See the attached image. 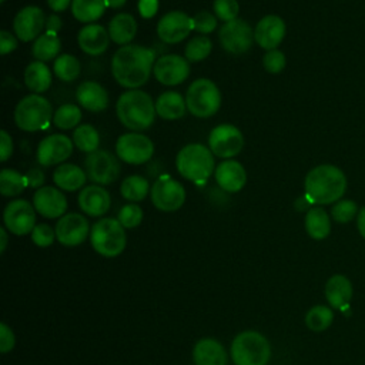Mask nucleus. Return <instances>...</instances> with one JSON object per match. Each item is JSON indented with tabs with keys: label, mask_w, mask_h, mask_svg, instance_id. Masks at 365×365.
Instances as JSON below:
<instances>
[{
	"label": "nucleus",
	"mask_w": 365,
	"mask_h": 365,
	"mask_svg": "<svg viewBox=\"0 0 365 365\" xmlns=\"http://www.w3.org/2000/svg\"><path fill=\"white\" fill-rule=\"evenodd\" d=\"M148 191H151L148 180L141 175L125 177L120 187V192H121L123 198H125L131 202L143 201L147 197Z\"/></svg>",
	"instance_id": "35"
},
{
	"label": "nucleus",
	"mask_w": 365,
	"mask_h": 365,
	"mask_svg": "<svg viewBox=\"0 0 365 365\" xmlns=\"http://www.w3.org/2000/svg\"><path fill=\"white\" fill-rule=\"evenodd\" d=\"M24 84L33 94H40L48 90L51 84V73L46 63L33 61L24 70Z\"/></svg>",
	"instance_id": "32"
},
{
	"label": "nucleus",
	"mask_w": 365,
	"mask_h": 365,
	"mask_svg": "<svg viewBox=\"0 0 365 365\" xmlns=\"http://www.w3.org/2000/svg\"><path fill=\"white\" fill-rule=\"evenodd\" d=\"M3 221L11 234L26 235L36 227V208L26 200H13L4 208Z\"/></svg>",
	"instance_id": "13"
},
{
	"label": "nucleus",
	"mask_w": 365,
	"mask_h": 365,
	"mask_svg": "<svg viewBox=\"0 0 365 365\" xmlns=\"http://www.w3.org/2000/svg\"><path fill=\"white\" fill-rule=\"evenodd\" d=\"M90 241L97 254L113 258L124 251L127 245V235L118 220L101 218L93 224Z\"/></svg>",
	"instance_id": "6"
},
{
	"label": "nucleus",
	"mask_w": 365,
	"mask_h": 365,
	"mask_svg": "<svg viewBox=\"0 0 365 365\" xmlns=\"http://www.w3.org/2000/svg\"><path fill=\"white\" fill-rule=\"evenodd\" d=\"M56 230H53L47 224H37L31 231V241L37 247H50L54 242Z\"/></svg>",
	"instance_id": "46"
},
{
	"label": "nucleus",
	"mask_w": 365,
	"mask_h": 365,
	"mask_svg": "<svg viewBox=\"0 0 365 365\" xmlns=\"http://www.w3.org/2000/svg\"><path fill=\"white\" fill-rule=\"evenodd\" d=\"M285 23L277 14H268L262 17L254 29V40L265 50L277 48L285 37Z\"/></svg>",
	"instance_id": "20"
},
{
	"label": "nucleus",
	"mask_w": 365,
	"mask_h": 365,
	"mask_svg": "<svg viewBox=\"0 0 365 365\" xmlns=\"http://www.w3.org/2000/svg\"><path fill=\"white\" fill-rule=\"evenodd\" d=\"M54 74L61 81H74L80 76V61L71 54H61L54 60Z\"/></svg>",
	"instance_id": "38"
},
{
	"label": "nucleus",
	"mask_w": 365,
	"mask_h": 365,
	"mask_svg": "<svg viewBox=\"0 0 365 365\" xmlns=\"http://www.w3.org/2000/svg\"><path fill=\"white\" fill-rule=\"evenodd\" d=\"M214 177L218 187L227 192H237L247 182V173L242 164L235 160L220 163L214 171Z\"/></svg>",
	"instance_id": "23"
},
{
	"label": "nucleus",
	"mask_w": 365,
	"mask_h": 365,
	"mask_svg": "<svg viewBox=\"0 0 365 365\" xmlns=\"http://www.w3.org/2000/svg\"><path fill=\"white\" fill-rule=\"evenodd\" d=\"M269 356V342L257 331H242L232 339L231 358L234 365H267Z\"/></svg>",
	"instance_id": "5"
},
{
	"label": "nucleus",
	"mask_w": 365,
	"mask_h": 365,
	"mask_svg": "<svg viewBox=\"0 0 365 365\" xmlns=\"http://www.w3.org/2000/svg\"><path fill=\"white\" fill-rule=\"evenodd\" d=\"M187 110L198 117L207 118L214 115L221 106V93L215 83L208 78L192 81L185 93Z\"/></svg>",
	"instance_id": "8"
},
{
	"label": "nucleus",
	"mask_w": 365,
	"mask_h": 365,
	"mask_svg": "<svg viewBox=\"0 0 365 365\" xmlns=\"http://www.w3.org/2000/svg\"><path fill=\"white\" fill-rule=\"evenodd\" d=\"M53 115L50 101L38 94H29L23 97L14 108L16 125L29 133L44 128Z\"/></svg>",
	"instance_id": "7"
},
{
	"label": "nucleus",
	"mask_w": 365,
	"mask_h": 365,
	"mask_svg": "<svg viewBox=\"0 0 365 365\" xmlns=\"http://www.w3.org/2000/svg\"><path fill=\"white\" fill-rule=\"evenodd\" d=\"M117 220L124 228H135L143 221V210L140 205L130 202L120 208Z\"/></svg>",
	"instance_id": "43"
},
{
	"label": "nucleus",
	"mask_w": 365,
	"mask_h": 365,
	"mask_svg": "<svg viewBox=\"0 0 365 365\" xmlns=\"http://www.w3.org/2000/svg\"><path fill=\"white\" fill-rule=\"evenodd\" d=\"M120 123L133 131L148 128L155 118V103L143 90H128L123 93L115 104Z\"/></svg>",
	"instance_id": "3"
},
{
	"label": "nucleus",
	"mask_w": 365,
	"mask_h": 365,
	"mask_svg": "<svg viewBox=\"0 0 365 365\" xmlns=\"http://www.w3.org/2000/svg\"><path fill=\"white\" fill-rule=\"evenodd\" d=\"M53 181L64 191H76L86 184L87 174L78 165L64 163L54 170Z\"/></svg>",
	"instance_id": "28"
},
{
	"label": "nucleus",
	"mask_w": 365,
	"mask_h": 365,
	"mask_svg": "<svg viewBox=\"0 0 365 365\" xmlns=\"http://www.w3.org/2000/svg\"><path fill=\"white\" fill-rule=\"evenodd\" d=\"M74 145L84 153H93L98 150L100 135L98 131L91 124H80L73 131Z\"/></svg>",
	"instance_id": "37"
},
{
	"label": "nucleus",
	"mask_w": 365,
	"mask_h": 365,
	"mask_svg": "<svg viewBox=\"0 0 365 365\" xmlns=\"http://www.w3.org/2000/svg\"><path fill=\"white\" fill-rule=\"evenodd\" d=\"M13 153V140L11 135L6 131H0V160L7 161Z\"/></svg>",
	"instance_id": "50"
},
{
	"label": "nucleus",
	"mask_w": 365,
	"mask_h": 365,
	"mask_svg": "<svg viewBox=\"0 0 365 365\" xmlns=\"http://www.w3.org/2000/svg\"><path fill=\"white\" fill-rule=\"evenodd\" d=\"M63 27V21L57 14H50L46 19V31H51V33H58Z\"/></svg>",
	"instance_id": "53"
},
{
	"label": "nucleus",
	"mask_w": 365,
	"mask_h": 365,
	"mask_svg": "<svg viewBox=\"0 0 365 365\" xmlns=\"http://www.w3.org/2000/svg\"><path fill=\"white\" fill-rule=\"evenodd\" d=\"M71 1H73V0H47L50 9L54 10V11H57V13H58V11H64V10L70 6Z\"/></svg>",
	"instance_id": "54"
},
{
	"label": "nucleus",
	"mask_w": 365,
	"mask_h": 365,
	"mask_svg": "<svg viewBox=\"0 0 365 365\" xmlns=\"http://www.w3.org/2000/svg\"><path fill=\"white\" fill-rule=\"evenodd\" d=\"M214 13L222 21L235 20L240 13V6L237 0H214Z\"/></svg>",
	"instance_id": "44"
},
{
	"label": "nucleus",
	"mask_w": 365,
	"mask_h": 365,
	"mask_svg": "<svg viewBox=\"0 0 365 365\" xmlns=\"http://www.w3.org/2000/svg\"><path fill=\"white\" fill-rule=\"evenodd\" d=\"M212 50V43L205 36H198L191 38L184 48V56L190 63H197L210 56Z\"/></svg>",
	"instance_id": "41"
},
{
	"label": "nucleus",
	"mask_w": 365,
	"mask_h": 365,
	"mask_svg": "<svg viewBox=\"0 0 365 365\" xmlns=\"http://www.w3.org/2000/svg\"><path fill=\"white\" fill-rule=\"evenodd\" d=\"M175 165L178 173L192 182L201 184L208 180L214 170V154L208 147L200 143H191L184 145L177 157Z\"/></svg>",
	"instance_id": "4"
},
{
	"label": "nucleus",
	"mask_w": 365,
	"mask_h": 365,
	"mask_svg": "<svg viewBox=\"0 0 365 365\" xmlns=\"http://www.w3.org/2000/svg\"><path fill=\"white\" fill-rule=\"evenodd\" d=\"M154 63V50L138 44H125L114 53L111 73L121 87L134 90L148 81Z\"/></svg>",
	"instance_id": "1"
},
{
	"label": "nucleus",
	"mask_w": 365,
	"mask_h": 365,
	"mask_svg": "<svg viewBox=\"0 0 365 365\" xmlns=\"http://www.w3.org/2000/svg\"><path fill=\"white\" fill-rule=\"evenodd\" d=\"M185 98L177 91H165L155 100V111L163 120H178L185 114Z\"/></svg>",
	"instance_id": "30"
},
{
	"label": "nucleus",
	"mask_w": 365,
	"mask_h": 365,
	"mask_svg": "<svg viewBox=\"0 0 365 365\" xmlns=\"http://www.w3.org/2000/svg\"><path fill=\"white\" fill-rule=\"evenodd\" d=\"M192 26L194 30L202 34L212 33L217 29V16L208 13V11H200L192 17Z\"/></svg>",
	"instance_id": "47"
},
{
	"label": "nucleus",
	"mask_w": 365,
	"mask_h": 365,
	"mask_svg": "<svg viewBox=\"0 0 365 365\" xmlns=\"http://www.w3.org/2000/svg\"><path fill=\"white\" fill-rule=\"evenodd\" d=\"M158 10V0H138V11L141 17L151 19Z\"/></svg>",
	"instance_id": "52"
},
{
	"label": "nucleus",
	"mask_w": 365,
	"mask_h": 365,
	"mask_svg": "<svg viewBox=\"0 0 365 365\" xmlns=\"http://www.w3.org/2000/svg\"><path fill=\"white\" fill-rule=\"evenodd\" d=\"M26 180H27V185L29 187H33V188H41L43 187V182H44V173L34 167V168H30L26 174Z\"/></svg>",
	"instance_id": "51"
},
{
	"label": "nucleus",
	"mask_w": 365,
	"mask_h": 365,
	"mask_svg": "<svg viewBox=\"0 0 365 365\" xmlns=\"http://www.w3.org/2000/svg\"><path fill=\"white\" fill-rule=\"evenodd\" d=\"M0 1H1V3H3V1H6V0H0Z\"/></svg>",
	"instance_id": "59"
},
{
	"label": "nucleus",
	"mask_w": 365,
	"mask_h": 365,
	"mask_svg": "<svg viewBox=\"0 0 365 365\" xmlns=\"http://www.w3.org/2000/svg\"><path fill=\"white\" fill-rule=\"evenodd\" d=\"M334 321V311L325 305H315L309 308L305 315L307 327L314 332L325 331Z\"/></svg>",
	"instance_id": "39"
},
{
	"label": "nucleus",
	"mask_w": 365,
	"mask_h": 365,
	"mask_svg": "<svg viewBox=\"0 0 365 365\" xmlns=\"http://www.w3.org/2000/svg\"><path fill=\"white\" fill-rule=\"evenodd\" d=\"M76 98L78 104L91 111H104L108 107V93L97 81H83L76 90Z\"/></svg>",
	"instance_id": "25"
},
{
	"label": "nucleus",
	"mask_w": 365,
	"mask_h": 365,
	"mask_svg": "<svg viewBox=\"0 0 365 365\" xmlns=\"http://www.w3.org/2000/svg\"><path fill=\"white\" fill-rule=\"evenodd\" d=\"M0 237H1V245H0V251L4 252L6 245H7V232L6 228H0Z\"/></svg>",
	"instance_id": "58"
},
{
	"label": "nucleus",
	"mask_w": 365,
	"mask_h": 365,
	"mask_svg": "<svg viewBox=\"0 0 365 365\" xmlns=\"http://www.w3.org/2000/svg\"><path fill=\"white\" fill-rule=\"evenodd\" d=\"M135 33L137 21L130 13H120L108 23V34L115 44H128L135 37Z\"/></svg>",
	"instance_id": "29"
},
{
	"label": "nucleus",
	"mask_w": 365,
	"mask_h": 365,
	"mask_svg": "<svg viewBox=\"0 0 365 365\" xmlns=\"http://www.w3.org/2000/svg\"><path fill=\"white\" fill-rule=\"evenodd\" d=\"M287 58L285 54L277 48L268 50L262 57V66L264 68L271 74H278L285 68Z\"/></svg>",
	"instance_id": "45"
},
{
	"label": "nucleus",
	"mask_w": 365,
	"mask_h": 365,
	"mask_svg": "<svg viewBox=\"0 0 365 365\" xmlns=\"http://www.w3.org/2000/svg\"><path fill=\"white\" fill-rule=\"evenodd\" d=\"M127 0H106L107 7H113V9H120L125 4Z\"/></svg>",
	"instance_id": "57"
},
{
	"label": "nucleus",
	"mask_w": 365,
	"mask_h": 365,
	"mask_svg": "<svg viewBox=\"0 0 365 365\" xmlns=\"http://www.w3.org/2000/svg\"><path fill=\"white\" fill-rule=\"evenodd\" d=\"M309 205H312V202L308 200V197H307V195H304V197H299V198L295 201V208H297L298 211H302V210H309V208H311Z\"/></svg>",
	"instance_id": "56"
},
{
	"label": "nucleus",
	"mask_w": 365,
	"mask_h": 365,
	"mask_svg": "<svg viewBox=\"0 0 365 365\" xmlns=\"http://www.w3.org/2000/svg\"><path fill=\"white\" fill-rule=\"evenodd\" d=\"M44 24L46 17L43 10L37 6H26L17 11L13 21V30L19 40L31 41L38 37Z\"/></svg>",
	"instance_id": "19"
},
{
	"label": "nucleus",
	"mask_w": 365,
	"mask_h": 365,
	"mask_svg": "<svg viewBox=\"0 0 365 365\" xmlns=\"http://www.w3.org/2000/svg\"><path fill=\"white\" fill-rule=\"evenodd\" d=\"M14 344H16V338H14L11 328L7 324L1 322L0 324V351H1V354H7L9 351H11L14 348Z\"/></svg>",
	"instance_id": "48"
},
{
	"label": "nucleus",
	"mask_w": 365,
	"mask_h": 365,
	"mask_svg": "<svg viewBox=\"0 0 365 365\" xmlns=\"http://www.w3.org/2000/svg\"><path fill=\"white\" fill-rule=\"evenodd\" d=\"M84 168L87 178L98 185H108L114 182L121 173L118 158L108 150H96L88 153L84 158Z\"/></svg>",
	"instance_id": "9"
},
{
	"label": "nucleus",
	"mask_w": 365,
	"mask_h": 365,
	"mask_svg": "<svg viewBox=\"0 0 365 365\" xmlns=\"http://www.w3.org/2000/svg\"><path fill=\"white\" fill-rule=\"evenodd\" d=\"M74 143L64 134H50L37 147V161L44 167L64 163L73 153Z\"/></svg>",
	"instance_id": "17"
},
{
	"label": "nucleus",
	"mask_w": 365,
	"mask_h": 365,
	"mask_svg": "<svg viewBox=\"0 0 365 365\" xmlns=\"http://www.w3.org/2000/svg\"><path fill=\"white\" fill-rule=\"evenodd\" d=\"M78 207L90 217L104 215L111 205L110 194L101 185H87L78 194Z\"/></svg>",
	"instance_id": "22"
},
{
	"label": "nucleus",
	"mask_w": 365,
	"mask_h": 365,
	"mask_svg": "<svg viewBox=\"0 0 365 365\" xmlns=\"http://www.w3.org/2000/svg\"><path fill=\"white\" fill-rule=\"evenodd\" d=\"M154 77L164 86H177L190 76V61L178 54H164L154 63Z\"/></svg>",
	"instance_id": "15"
},
{
	"label": "nucleus",
	"mask_w": 365,
	"mask_h": 365,
	"mask_svg": "<svg viewBox=\"0 0 365 365\" xmlns=\"http://www.w3.org/2000/svg\"><path fill=\"white\" fill-rule=\"evenodd\" d=\"M218 40L221 47L231 54L247 53L254 41V30L241 19H235L222 24L218 31Z\"/></svg>",
	"instance_id": "12"
},
{
	"label": "nucleus",
	"mask_w": 365,
	"mask_h": 365,
	"mask_svg": "<svg viewBox=\"0 0 365 365\" xmlns=\"http://www.w3.org/2000/svg\"><path fill=\"white\" fill-rule=\"evenodd\" d=\"M80 48L90 56H100L103 54L110 43L108 30H106L100 24H87L84 26L77 36Z\"/></svg>",
	"instance_id": "24"
},
{
	"label": "nucleus",
	"mask_w": 365,
	"mask_h": 365,
	"mask_svg": "<svg viewBox=\"0 0 365 365\" xmlns=\"http://www.w3.org/2000/svg\"><path fill=\"white\" fill-rule=\"evenodd\" d=\"M325 298L332 308L344 309L352 298V284L342 274L332 275L325 284Z\"/></svg>",
	"instance_id": "27"
},
{
	"label": "nucleus",
	"mask_w": 365,
	"mask_h": 365,
	"mask_svg": "<svg viewBox=\"0 0 365 365\" xmlns=\"http://www.w3.org/2000/svg\"><path fill=\"white\" fill-rule=\"evenodd\" d=\"M17 47V37L7 30L0 31V53L3 56L11 53Z\"/></svg>",
	"instance_id": "49"
},
{
	"label": "nucleus",
	"mask_w": 365,
	"mask_h": 365,
	"mask_svg": "<svg viewBox=\"0 0 365 365\" xmlns=\"http://www.w3.org/2000/svg\"><path fill=\"white\" fill-rule=\"evenodd\" d=\"M33 205L36 211L46 218L63 217L67 210L66 195L54 187H41L33 195Z\"/></svg>",
	"instance_id": "21"
},
{
	"label": "nucleus",
	"mask_w": 365,
	"mask_h": 365,
	"mask_svg": "<svg viewBox=\"0 0 365 365\" xmlns=\"http://www.w3.org/2000/svg\"><path fill=\"white\" fill-rule=\"evenodd\" d=\"M61 48V43L60 38L56 33L51 31H46L44 34L38 36L33 46H31V53L34 56V58H37V61H48L57 57L58 51Z\"/></svg>",
	"instance_id": "34"
},
{
	"label": "nucleus",
	"mask_w": 365,
	"mask_h": 365,
	"mask_svg": "<svg viewBox=\"0 0 365 365\" xmlns=\"http://www.w3.org/2000/svg\"><path fill=\"white\" fill-rule=\"evenodd\" d=\"M107 7L106 0H73L71 13L81 23H93L98 20Z\"/></svg>",
	"instance_id": "33"
},
{
	"label": "nucleus",
	"mask_w": 365,
	"mask_h": 365,
	"mask_svg": "<svg viewBox=\"0 0 365 365\" xmlns=\"http://www.w3.org/2000/svg\"><path fill=\"white\" fill-rule=\"evenodd\" d=\"M150 195L154 207L164 212L180 210L185 201V190L182 184L167 174L160 175L154 181Z\"/></svg>",
	"instance_id": "10"
},
{
	"label": "nucleus",
	"mask_w": 365,
	"mask_h": 365,
	"mask_svg": "<svg viewBox=\"0 0 365 365\" xmlns=\"http://www.w3.org/2000/svg\"><path fill=\"white\" fill-rule=\"evenodd\" d=\"M191 30H194L192 17L178 10L164 14L157 24L158 37L168 44L180 43L190 34Z\"/></svg>",
	"instance_id": "18"
},
{
	"label": "nucleus",
	"mask_w": 365,
	"mask_h": 365,
	"mask_svg": "<svg viewBox=\"0 0 365 365\" xmlns=\"http://www.w3.org/2000/svg\"><path fill=\"white\" fill-rule=\"evenodd\" d=\"M90 234V224L78 212H68L60 217L56 225V238L66 247H76L86 241Z\"/></svg>",
	"instance_id": "16"
},
{
	"label": "nucleus",
	"mask_w": 365,
	"mask_h": 365,
	"mask_svg": "<svg viewBox=\"0 0 365 365\" xmlns=\"http://www.w3.org/2000/svg\"><path fill=\"white\" fill-rule=\"evenodd\" d=\"M26 187H29L26 175L11 168H3L0 171V192L4 197L19 195L26 190Z\"/></svg>",
	"instance_id": "36"
},
{
	"label": "nucleus",
	"mask_w": 365,
	"mask_h": 365,
	"mask_svg": "<svg viewBox=\"0 0 365 365\" xmlns=\"http://www.w3.org/2000/svg\"><path fill=\"white\" fill-rule=\"evenodd\" d=\"M117 157L127 164H144L154 154L153 141L140 133H125L115 143Z\"/></svg>",
	"instance_id": "11"
},
{
	"label": "nucleus",
	"mask_w": 365,
	"mask_h": 365,
	"mask_svg": "<svg viewBox=\"0 0 365 365\" xmlns=\"http://www.w3.org/2000/svg\"><path fill=\"white\" fill-rule=\"evenodd\" d=\"M358 212H359L358 205L352 200H339L334 204L331 210L332 218L339 224H346L352 221L358 215Z\"/></svg>",
	"instance_id": "42"
},
{
	"label": "nucleus",
	"mask_w": 365,
	"mask_h": 365,
	"mask_svg": "<svg viewBox=\"0 0 365 365\" xmlns=\"http://www.w3.org/2000/svg\"><path fill=\"white\" fill-rule=\"evenodd\" d=\"M307 234L314 240H325L331 232V220L322 207H311L304 220Z\"/></svg>",
	"instance_id": "31"
},
{
	"label": "nucleus",
	"mask_w": 365,
	"mask_h": 365,
	"mask_svg": "<svg viewBox=\"0 0 365 365\" xmlns=\"http://www.w3.org/2000/svg\"><path fill=\"white\" fill-rule=\"evenodd\" d=\"M80 120H81V110L76 104H63L56 110L53 115V123L60 130H70V128L78 127Z\"/></svg>",
	"instance_id": "40"
},
{
	"label": "nucleus",
	"mask_w": 365,
	"mask_h": 365,
	"mask_svg": "<svg viewBox=\"0 0 365 365\" xmlns=\"http://www.w3.org/2000/svg\"><path fill=\"white\" fill-rule=\"evenodd\" d=\"M208 145L214 155L228 160L241 151L244 137L235 125L220 124L211 130L208 135Z\"/></svg>",
	"instance_id": "14"
},
{
	"label": "nucleus",
	"mask_w": 365,
	"mask_h": 365,
	"mask_svg": "<svg viewBox=\"0 0 365 365\" xmlns=\"http://www.w3.org/2000/svg\"><path fill=\"white\" fill-rule=\"evenodd\" d=\"M195 365H227L225 348L214 338L200 339L192 349Z\"/></svg>",
	"instance_id": "26"
},
{
	"label": "nucleus",
	"mask_w": 365,
	"mask_h": 365,
	"mask_svg": "<svg viewBox=\"0 0 365 365\" xmlns=\"http://www.w3.org/2000/svg\"><path fill=\"white\" fill-rule=\"evenodd\" d=\"M346 184V177L341 168L332 164H321L308 171L304 188L312 204L327 205L342 198Z\"/></svg>",
	"instance_id": "2"
},
{
	"label": "nucleus",
	"mask_w": 365,
	"mask_h": 365,
	"mask_svg": "<svg viewBox=\"0 0 365 365\" xmlns=\"http://www.w3.org/2000/svg\"><path fill=\"white\" fill-rule=\"evenodd\" d=\"M356 227L361 237L365 240V207L359 208V212L356 215Z\"/></svg>",
	"instance_id": "55"
}]
</instances>
